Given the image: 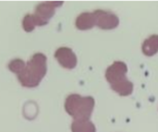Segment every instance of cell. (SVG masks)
<instances>
[{
  "label": "cell",
  "mask_w": 158,
  "mask_h": 132,
  "mask_svg": "<svg viewBox=\"0 0 158 132\" xmlns=\"http://www.w3.org/2000/svg\"><path fill=\"white\" fill-rule=\"evenodd\" d=\"M47 72V58L42 53L34 54L24 69L17 75L19 83L26 88L37 87Z\"/></svg>",
  "instance_id": "1"
},
{
  "label": "cell",
  "mask_w": 158,
  "mask_h": 132,
  "mask_svg": "<svg viewBox=\"0 0 158 132\" xmlns=\"http://www.w3.org/2000/svg\"><path fill=\"white\" fill-rule=\"evenodd\" d=\"M128 67L122 61H116L106 71V79L111 89L120 96H129L133 92V83L126 77Z\"/></svg>",
  "instance_id": "2"
},
{
  "label": "cell",
  "mask_w": 158,
  "mask_h": 132,
  "mask_svg": "<svg viewBox=\"0 0 158 132\" xmlns=\"http://www.w3.org/2000/svg\"><path fill=\"white\" fill-rule=\"evenodd\" d=\"M94 99L92 96H81L80 94H69L65 101L66 112L74 120H90L94 108Z\"/></svg>",
  "instance_id": "3"
},
{
  "label": "cell",
  "mask_w": 158,
  "mask_h": 132,
  "mask_svg": "<svg viewBox=\"0 0 158 132\" xmlns=\"http://www.w3.org/2000/svg\"><path fill=\"white\" fill-rule=\"evenodd\" d=\"M63 5L62 1H52V2H44L39 4L35 7V11L32 15L33 20L36 27L46 25L52 17L55 15L56 8Z\"/></svg>",
  "instance_id": "4"
},
{
  "label": "cell",
  "mask_w": 158,
  "mask_h": 132,
  "mask_svg": "<svg viewBox=\"0 0 158 132\" xmlns=\"http://www.w3.org/2000/svg\"><path fill=\"white\" fill-rule=\"evenodd\" d=\"M94 14L95 17V26L102 30H113L119 24L118 17L112 12L97 9L94 11Z\"/></svg>",
  "instance_id": "5"
},
{
  "label": "cell",
  "mask_w": 158,
  "mask_h": 132,
  "mask_svg": "<svg viewBox=\"0 0 158 132\" xmlns=\"http://www.w3.org/2000/svg\"><path fill=\"white\" fill-rule=\"evenodd\" d=\"M55 58L61 67L67 69L75 68L78 63L77 56L69 47H59L55 52Z\"/></svg>",
  "instance_id": "6"
},
{
  "label": "cell",
  "mask_w": 158,
  "mask_h": 132,
  "mask_svg": "<svg viewBox=\"0 0 158 132\" xmlns=\"http://www.w3.org/2000/svg\"><path fill=\"white\" fill-rule=\"evenodd\" d=\"M75 25L78 30L87 31L95 26V17L94 12H84L80 14L75 21Z\"/></svg>",
  "instance_id": "7"
},
{
  "label": "cell",
  "mask_w": 158,
  "mask_h": 132,
  "mask_svg": "<svg viewBox=\"0 0 158 132\" xmlns=\"http://www.w3.org/2000/svg\"><path fill=\"white\" fill-rule=\"evenodd\" d=\"M142 51L146 56H153L158 53V35L154 34L144 40Z\"/></svg>",
  "instance_id": "8"
},
{
  "label": "cell",
  "mask_w": 158,
  "mask_h": 132,
  "mask_svg": "<svg viewBox=\"0 0 158 132\" xmlns=\"http://www.w3.org/2000/svg\"><path fill=\"white\" fill-rule=\"evenodd\" d=\"M72 132H96L95 126L90 120H74L71 124Z\"/></svg>",
  "instance_id": "9"
},
{
  "label": "cell",
  "mask_w": 158,
  "mask_h": 132,
  "mask_svg": "<svg viewBox=\"0 0 158 132\" xmlns=\"http://www.w3.org/2000/svg\"><path fill=\"white\" fill-rule=\"evenodd\" d=\"M25 62L19 58H16V59H13L9 62L8 64V68L11 72L15 73L16 75L19 74L25 68Z\"/></svg>",
  "instance_id": "10"
},
{
  "label": "cell",
  "mask_w": 158,
  "mask_h": 132,
  "mask_svg": "<svg viewBox=\"0 0 158 132\" xmlns=\"http://www.w3.org/2000/svg\"><path fill=\"white\" fill-rule=\"evenodd\" d=\"M22 27H23V30L25 31H27V32H31V31H32L35 29L36 25H35V22L33 20V18H32L31 14H27L23 18Z\"/></svg>",
  "instance_id": "11"
}]
</instances>
